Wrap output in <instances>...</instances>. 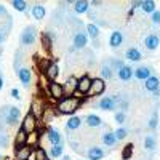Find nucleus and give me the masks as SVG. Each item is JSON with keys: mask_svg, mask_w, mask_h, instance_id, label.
Wrapping results in <instances>:
<instances>
[{"mask_svg": "<svg viewBox=\"0 0 160 160\" xmlns=\"http://www.w3.org/2000/svg\"><path fill=\"white\" fill-rule=\"evenodd\" d=\"M11 5H13V8H15V10H18L21 13H24L26 10H28V3H26L24 0H13Z\"/></svg>", "mask_w": 160, "mask_h": 160, "instance_id": "obj_38", "label": "nucleus"}, {"mask_svg": "<svg viewBox=\"0 0 160 160\" xmlns=\"http://www.w3.org/2000/svg\"><path fill=\"white\" fill-rule=\"evenodd\" d=\"M38 139H40V133H38V131L31 133V135H29V142H28V146H31L32 149L40 148V146H38Z\"/></svg>", "mask_w": 160, "mask_h": 160, "instance_id": "obj_35", "label": "nucleus"}, {"mask_svg": "<svg viewBox=\"0 0 160 160\" xmlns=\"http://www.w3.org/2000/svg\"><path fill=\"white\" fill-rule=\"evenodd\" d=\"M16 152V160H29L31 155H32V148L31 146H24L19 151H15Z\"/></svg>", "mask_w": 160, "mask_h": 160, "instance_id": "obj_26", "label": "nucleus"}, {"mask_svg": "<svg viewBox=\"0 0 160 160\" xmlns=\"http://www.w3.org/2000/svg\"><path fill=\"white\" fill-rule=\"evenodd\" d=\"M45 106L40 102V101H32V104H31V114L35 117V118H38V117H42L43 114H45Z\"/></svg>", "mask_w": 160, "mask_h": 160, "instance_id": "obj_21", "label": "nucleus"}, {"mask_svg": "<svg viewBox=\"0 0 160 160\" xmlns=\"http://www.w3.org/2000/svg\"><path fill=\"white\" fill-rule=\"evenodd\" d=\"M117 75H118L120 80H123V82H128V80H131L133 75H135V71H133V68H130V66L125 64L123 68L117 72Z\"/></svg>", "mask_w": 160, "mask_h": 160, "instance_id": "obj_22", "label": "nucleus"}, {"mask_svg": "<svg viewBox=\"0 0 160 160\" xmlns=\"http://www.w3.org/2000/svg\"><path fill=\"white\" fill-rule=\"evenodd\" d=\"M74 5V11L77 13V15H83V13H88L90 11V2H87V0H77V2H72Z\"/></svg>", "mask_w": 160, "mask_h": 160, "instance_id": "obj_20", "label": "nucleus"}, {"mask_svg": "<svg viewBox=\"0 0 160 160\" xmlns=\"http://www.w3.org/2000/svg\"><path fill=\"white\" fill-rule=\"evenodd\" d=\"M125 58H127L128 61L138 62V61H141V59H142V53L139 51V48L131 47V48H128V50L125 51Z\"/></svg>", "mask_w": 160, "mask_h": 160, "instance_id": "obj_18", "label": "nucleus"}, {"mask_svg": "<svg viewBox=\"0 0 160 160\" xmlns=\"http://www.w3.org/2000/svg\"><path fill=\"white\" fill-rule=\"evenodd\" d=\"M77 87H78V78L71 75V77H68V80H66V83H64V91L71 96L77 91Z\"/></svg>", "mask_w": 160, "mask_h": 160, "instance_id": "obj_16", "label": "nucleus"}, {"mask_svg": "<svg viewBox=\"0 0 160 160\" xmlns=\"http://www.w3.org/2000/svg\"><path fill=\"white\" fill-rule=\"evenodd\" d=\"M19 117H21V109L16 106H3L0 109V120L5 125H18L19 123Z\"/></svg>", "mask_w": 160, "mask_h": 160, "instance_id": "obj_2", "label": "nucleus"}, {"mask_svg": "<svg viewBox=\"0 0 160 160\" xmlns=\"http://www.w3.org/2000/svg\"><path fill=\"white\" fill-rule=\"evenodd\" d=\"M58 75H59V66H58V62H51V66L48 68L45 77L50 80V82H56Z\"/></svg>", "mask_w": 160, "mask_h": 160, "instance_id": "obj_24", "label": "nucleus"}, {"mask_svg": "<svg viewBox=\"0 0 160 160\" xmlns=\"http://www.w3.org/2000/svg\"><path fill=\"white\" fill-rule=\"evenodd\" d=\"M3 34H5L3 31H0V43H2V42H3V37H5Z\"/></svg>", "mask_w": 160, "mask_h": 160, "instance_id": "obj_48", "label": "nucleus"}, {"mask_svg": "<svg viewBox=\"0 0 160 160\" xmlns=\"http://www.w3.org/2000/svg\"><path fill=\"white\" fill-rule=\"evenodd\" d=\"M151 21H152V24H155V26L160 24V11H158V10L151 15Z\"/></svg>", "mask_w": 160, "mask_h": 160, "instance_id": "obj_44", "label": "nucleus"}, {"mask_svg": "<svg viewBox=\"0 0 160 160\" xmlns=\"http://www.w3.org/2000/svg\"><path fill=\"white\" fill-rule=\"evenodd\" d=\"M34 158L35 160H50L51 157L43 148H37V149H34Z\"/></svg>", "mask_w": 160, "mask_h": 160, "instance_id": "obj_34", "label": "nucleus"}, {"mask_svg": "<svg viewBox=\"0 0 160 160\" xmlns=\"http://www.w3.org/2000/svg\"><path fill=\"white\" fill-rule=\"evenodd\" d=\"M88 43V34H87V29H77L75 34H74V42H72V48L74 50H82L85 48Z\"/></svg>", "mask_w": 160, "mask_h": 160, "instance_id": "obj_5", "label": "nucleus"}, {"mask_svg": "<svg viewBox=\"0 0 160 160\" xmlns=\"http://www.w3.org/2000/svg\"><path fill=\"white\" fill-rule=\"evenodd\" d=\"M87 157H88V160H101L104 157V151L101 148H98V146H93V148H90L87 151Z\"/></svg>", "mask_w": 160, "mask_h": 160, "instance_id": "obj_23", "label": "nucleus"}, {"mask_svg": "<svg viewBox=\"0 0 160 160\" xmlns=\"http://www.w3.org/2000/svg\"><path fill=\"white\" fill-rule=\"evenodd\" d=\"M62 160H71V158H69L68 155H64V157H62Z\"/></svg>", "mask_w": 160, "mask_h": 160, "instance_id": "obj_50", "label": "nucleus"}, {"mask_svg": "<svg viewBox=\"0 0 160 160\" xmlns=\"http://www.w3.org/2000/svg\"><path fill=\"white\" fill-rule=\"evenodd\" d=\"M35 37H37L35 28H34V26H28V28L22 31V34H21V37H19V42H21V45H24V47H31V45H34V42H35Z\"/></svg>", "mask_w": 160, "mask_h": 160, "instance_id": "obj_4", "label": "nucleus"}, {"mask_svg": "<svg viewBox=\"0 0 160 160\" xmlns=\"http://www.w3.org/2000/svg\"><path fill=\"white\" fill-rule=\"evenodd\" d=\"M135 77L138 80H144L146 82L149 77H152V69L148 68V66H139V68L135 69Z\"/></svg>", "mask_w": 160, "mask_h": 160, "instance_id": "obj_17", "label": "nucleus"}, {"mask_svg": "<svg viewBox=\"0 0 160 160\" xmlns=\"http://www.w3.org/2000/svg\"><path fill=\"white\" fill-rule=\"evenodd\" d=\"M141 7H142V2H141V0L131 2V11H135V10H138V8H141Z\"/></svg>", "mask_w": 160, "mask_h": 160, "instance_id": "obj_45", "label": "nucleus"}, {"mask_svg": "<svg viewBox=\"0 0 160 160\" xmlns=\"http://www.w3.org/2000/svg\"><path fill=\"white\" fill-rule=\"evenodd\" d=\"M42 45H43V48L51 50V45H53V42H51V34H48V32H43V34H42Z\"/></svg>", "mask_w": 160, "mask_h": 160, "instance_id": "obj_39", "label": "nucleus"}, {"mask_svg": "<svg viewBox=\"0 0 160 160\" xmlns=\"http://www.w3.org/2000/svg\"><path fill=\"white\" fill-rule=\"evenodd\" d=\"M101 77H102V80H111V78L114 77V69H112L109 59L102 61V66H101Z\"/></svg>", "mask_w": 160, "mask_h": 160, "instance_id": "obj_19", "label": "nucleus"}, {"mask_svg": "<svg viewBox=\"0 0 160 160\" xmlns=\"http://www.w3.org/2000/svg\"><path fill=\"white\" fill-rule=\"evenodd\" d=\"M80 125H82V118L77 117V115H72V117L68 120V123H66L68 130H78Z\"/></svg>", "mask_w": 160, "mask_h": 160, "instance_id": "obj_31", "label": "nucleus"}, {"mask_svg": "<svg viewBox=\"0 0 160 160\" xmlns=\"http://www.w3.org/2000/svg\"><path fill=\"white\" fill-rule=\"evenodd\" d=\"M8 135L5 131H0V148H7L8 146Z\"/></svg>", "mask_w": 160, "mask_h": 160, "instance_id": "obj_43", "label": "nucleus"}, {"mask_svg": "<svg viewBox=\"0 0 160 160\" xmlns=\"http://www.w3.org/2000/svg\"><path fill=\"white\" fill-rule=\"evenodd\" d=\"M157 127H158V112H157V111H154V112H152V115H151V118H149V122H148V128L154 131Z\"/></svg>", "mask_w": 160, "mask_h": 160, "instance_id": "obj_36", "label": "nucleus"}, {"mask_svg": "<svg viewBox=\"0 0 160 160\" xmlns=\"http://www.w3.org/2000/svg\"><path fill=\"white\" fill-rule=\"evenodd\" d=\"M141 10L146 13V15H152V13L157 11V8H155V2H154V0H144Z\"/></svg>", "mask_w": 160, "mask_h": 160, "instance_id": "obj_30", "label": "nucleus"}, {"mask_svg": "<svg viewBox=\"0 0 160 160\" xmlns=\"http://www.w3.org/2000/svg\"><path fill=\"white\" fill-rule=\"evenodd\" d=\"M114 133H115V138H117V141H122V139H125V138L128 136V131H127V128H123V127L117 128Z\"/></svg>", "mask_w": 160, "mask_h": 160, "instance_id": "obj_40", "label": "nucleus"}, {"mask_svg": "<svg viewBox=\"0 0 160 160\" xmlns=\"http://www.w3.org/2000/svg\"><path fill=\"white\" fill-rule=\"evenodd\" d=\"M50 66H51V61L48 58H40V61H38V71L42 74H47Z\"/></svg>", "mask_w": 160, "mask_h": 160, "instance_id": "obj_37", "label": "nucleus"}, {"mask_svg": "<svg viewBox=\"0 0 160 160\" xmlns=\"http://www.w3.org/2000/svg\"><path fill=\"white\" fill-rule=\"evenodd\" d=\"M11 96L15 98V99H21V96H19V91H18V88H11Z\"/></svg>", "mask_w": 160, "mask_h": 160, "instance_id": "obj_46", "label": "nucleus"}, {"mask_svg": "<svg viewBox=\"0 0 160 160\" xmlns=\"http://www.w3.org/2000/svg\"><path fill=\"white\" fill-rule=\"evenodd\" d=\"M123 40H125V37H123V32L122 31H114L111 34V37H109V45L112 48H118L120 45L123 43Z\"/></svg>", "mask_w": 160, "mask_h": 160, "instance_id": "obj_15", "label": "nucleus"}, {"mask_svg": "<svg viewBox=\"0 0 160 160\" xmlns=\"http://www.w3.org/2000/svg\"><path fill=\"white\" fill-rule=\"evenodd\" d=\"M80 108V99L77 96H66L61 99L56 106V114L58 115H71Z\"/></svg>", "mask_w": 160, "mask_h": 160, "instance_id": "obj_1", "label": "nucleus"}, {"mask_svg": "<svg viewBox=\"0 0 160 160\" xmlns=\"http://www.w3.org/2000/svg\"><path fill=\"white\" fill-rule=\"evenodd\" d=\"M102 142H104V146H108V148H114V146L117 144L115 133H111V131L104 133V135H102Z\"/></svg>", "mask_w": 160, "mask_h": 160, "instance_id": "obj_29", "label": "nucleus"}, {"mask_svg": "<svg viewBox=\"0 0 160 160\" xmlns=\"http://www.w3.org/2000/svg\"><path fill=\"white\" fill-rule=\"evenodd\" d=\"M115 122L117 123H120V125H122V123H125V120H127V115H125V112H122V111H118V112H115Z\"/></svg>", "mask_w": 160, "mask_h": 160, "instance_id": "obj_42", "label": "nucleus"}, {"mask_svg": "<svg viewBox=\"0 0 160 160\" xmlns=\"http://www.w3.org/2000/svg\"><path fill=\"white\" fill-rule=\"evenodd\" d=\"M96 108L101 111H114L117 108V101L114 99V96H104L98 101Z\"/></svg>", "mask_w": 160, "mask_h": 160, "instance_id": "obj_8", "label": "nucleus"}, {"mask_svg": "<svg viewBox=\"0 0 160 160\" xmlns=\"http://www.w3.org/2000/svg\"><path fill=\"white\" fill-rule=\"evenodd\" d=\"M87 34H88V37H91V38H98L99 37V28H98V26L95 24V22H90L88 26H87Z\"/></svg>", "mask_w": 160, "mask_h": 160, "instance_id": "obj_32", "label": "nucleus"}, {"mask_svg": "<svg viewBox=\"0 0 160 160\" xmlns=\"http://www.w3.org/2000/svg\"><path fill=\"white\" fill-rule=\"evenodd\" d=\"M48 95L53 98V99H56V101H61L64 99L66 96V91H64V85L62 83H58V82H50L48 83Z\"/></svg>", "mask_w": 160, "mask_h": 160, "instance_id": "obj_6", "label": "nucleus"}, {"mask_svg": "<svg viewBox=\"0 0 160 160\" xmlns=\"http://www.w3.org/2000/svg\"><path fill=\"white\" fill-rule=\"evenodd\" d=\"M155 148H157V138L154 135H148L144 138V149L149 152H154Z\"/></svg>", "mask_w": 160, "mask_h": 160, "instance_id": "obj_28", "label": "nucleus"}, {"mask_svg": "<svg viewBox=\"0 0 160 160\" xmlns=\"http://www.w3.org/2000/svg\"><path fill=\"white\" fill-rule=\"evenodd\" d=\"M3 88V78H2V75H0V90Z\"/></svg>", "mask_w": 160, "mask_h": 160, "instance_id": "obj_49", "label": "nucleus"}, {"mask_svg": "<svg viewBox=\"0 0 160 160\" xmlns=\"http://www.w3.org/2000/svg\"><path fill=\"white\" fill-rule=\"evenodd\" d=\"M85 123H87L88 127H91V128H98V127L102 125V120H101V117H98L96 114H88V115L85 117Z\"/></svg>", "mask_w": 160, "mask_h": 160, "instance_id": "obj_25", "label": "nucleus"}, {"mask_svg": "<svg viewBox=\"0 0 160 160\" xmlns=\"http://www.w3.org/2000/svg\"><path fill=\"white\" fill-rule=\"evenodd\" d=\"M0 16H7V18L10 16V15H8V11L5 10V7H3V5H0Z\"/></svg>", "mask_w": 160, "mask_h": 160, "instance_id": "obj_47", "label": "nucleus"}, {"mask_svg": "<svg viewBox=\"0 0 160 160\" xmlns=\"http://www.w3.org/2000/svg\"><path fill=\"white\" fill-rule=\"evenodd\" d=\"M106 90V83L102 78H93V83H91V88H90V96H99L102 95Z\"/></svg>", "mask_w": 160, "mask_h": 160, "instance_id": "obj_10", "label": "nucleus"}, {"mask_svg": "<svg viewBox=\"0 0 160 160\" xmlns=\"http://www.w3.org/2000/svg\"><path fill=\"white\" fill-rule=\"evenodd\" d=\"M144 88L148 90V91H151V93H155V91H158V90H160V78H158L157 75H152V77H149V78L144 82Z\"/></svg>", "mask_w": 160, "mask_h": 160, "instance_id": "obj_14", "label": "nucleus"}, {"mask_svg": "<svg viewBox=\"0 0 160 160\" xmlns=\"http://www.w3.org/2000/svg\"><path fill=\"white\" fill-rule=\"evenodd\" d=\"M91 83H93V78L88 75V74H83L82 77H80L78 78V87H77V98L80 99V98H82L83 95H88V93H90V88H91Z\"/></svg>", "mask_w": 160, "mask_h": 160, "instance_id": "obj_3", "label": "nucleus"}, {"mask_svg": "<svg viewBox=\"0 0 160 160\" xmlns=\"http://www.w3.org/2000/svg\"><path fill=\"white\" fill-rule=\"evenodd\" d=\"M16 74H18V78H19V82L22 83V87H24V88H29V85H31V82H32V72H31V69H28V68H19V71H18Z\"/></svg>", "mask_w": 160, "mask_h": 160, "instance_id": "obj_11", "label": "nucleus"}, {"mask_svg": "<svg viewBox=\"0 0 160 160\" xmlns=\"http://www.w3.org/2000/svg\"><path fill=\"white\" fill-rule=\"evenodd\" d=\"M158 45H160V37L157 34H149L148 37L144 38V47L148 48V50H151V51L157 50Z\"/></svg>", "mask_w": 160, "mask_h": 160, "instance_id": "obj_13", "label": "nucleus"}, {"mask_svg": "<svg viewBox=\"0 0 160 160\" xmlns=\"http://www.w3.org/2000/svg\"><path fill=\"white\" fill-rule=\"evenodd\" d=\"M45 15H47V10H45L43 5L37 3V5L32 7V16H34V19L40 21V19H43V18H45Z\"/></svg>", "mask_w": 160, "mask_h": 160, "instance_id": "obj_27", "label": "nucleus"}, {"mask_svg": "<svg viewBox=\"0 0 160 160\" xmlns=\"http://www.w3.org/2000/svg\"><path fill=\"white\" fill-rule=\"evenodd\" d=\"M47 139L51 146H59V144H64L62 142V135L59 133V130L56 128H48L47 131Z\"/></svg>", "mask_w": 160, "mask_h": 160, "instance_id": "obj_12", "label": "nucleus"}, {"mask_svg": "<svg viewBox=\"0 0 160 160\" xmlns=\"http://www.w3.org/2000/svg\"><path fill=\"white\" fill-rule=\"evenodd\" d=\"M0 160H3V157H2V155H0Z\"/></svg>", "mask_w": 160, "mask_h": 160, "instance_id": "obj_51", "label": "nucleus"}, {"mask_svg": "<svg viewBox=\"0 0 160 160\" xmlns=\"http://www.w3.org/2000/svg\"><path fill=\"white\" fill-rule=\"evenodd\" d=\"M131 154H133V144H127L125 149H123V152H122V158H123V160H128V158L131 157Z\"/></svg>", "mask_w": 160, "mask_h": 160, "instance_id": "obj_41", "label": "nucleus"}, {"mask_svg": "<svg viewBox=\"0 0 160 160\" xmlns=\"http://www.w3.org/2000/svg\"><path fill=\"white\" fill-rule=\"evenodd\" d=\"M64 152V144H59V146H51L50 148V157L51 158H59Z\"/></svg>", "mask_w": 160, "mask_h": 160, "instance_id": "obj_33", "label": "nucleus"}, {"mask_svg": "<svg viewBox=\"0 0 160 160\" xmlns=\"http://www.w3.org/2000/svg\"><path fill=\"white\" fill-rule=\"evenodd\" d=\"M21 128L28 133V135H31V133H34V131H37V118L31 114V112H28L24 115V118H22V122H21Z\"/></svg>", "mask_w": 160, "mask_h": 160, "instance_id": "obj_7", "label": "nucleus"}, {"mask_svg": "<svg viewBox=\"0 0 160 160\" xmlns=\"http://www.w3.org/2000/svg\"><path fill=\"white\" fill-rule=\"evenodd\" d=\"M28 142H29V135L19 127V130H18V133H16V136H15V151H19L21 148L28 146Z\"/></svg>", "mask_w": 160, "mask_h": 160, "instance_id": "obj_9", "label": "nucleus"}]
</instances>
